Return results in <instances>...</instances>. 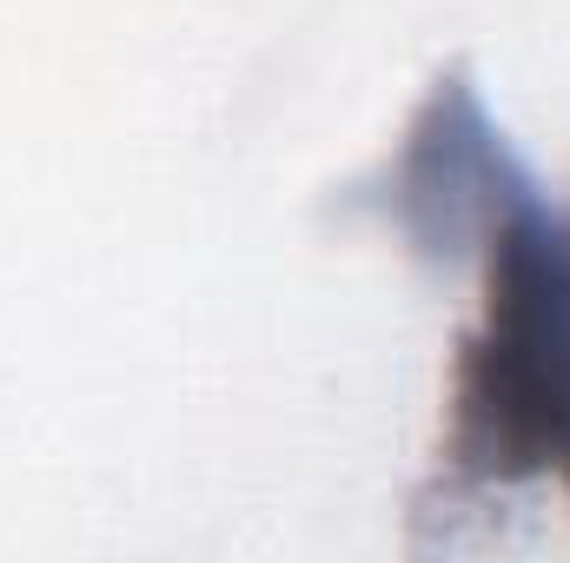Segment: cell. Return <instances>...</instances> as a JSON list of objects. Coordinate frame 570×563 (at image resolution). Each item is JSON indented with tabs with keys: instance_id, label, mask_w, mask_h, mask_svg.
<instances>
[{
	"instance_id": "6da1fadb",
	"label": "cell",
	"mask_w": 570,
	"mask_h": 563,
	"mask_svg": "<svg viewBox=\"0 0 570 563\" xmlns=\"http://www.w3.org/2000/svg\"><path fill=\"white\" fill-rule=\"evenodd\" d=\"M419 266L471 273L478 318L451 345L444 431L412 491V551L458 544L484 497L558 484L570 497V186L551 192L484 113L471 67H444L399 146L338 186Z\"/></svg>"
}]
</instances>
